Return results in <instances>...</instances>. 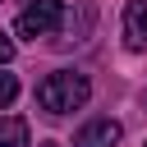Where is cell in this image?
<instances>
[{"instance_id": "cell-5", "label": "cell", "mask_w": 147, "mask_h": 147, "mask_svg": "<svg viewBox=\"0 0 147 147\" xmlns=\"http://www.w3.org/2000/svg\"><path fill=\"white\" fill-rule=\"evenodd\" d=\"M0 147H28V119L0 115Z\"/></svg>"}, {"instance_id": "cell-7", "label": "cell", "mask_w": 147, "mask_h": 147, "mask_svg": "<svg viewBox=\"0 0 147 147\" xmlns=\"http://www.w3.org/2000/svg\"><path fill=\"white\" fill-rule=\"evenodd\" d=\"M9 60H14V41L0 32V64H9Z\"/></svg>"}, {"instance_id": "cell-2", "label": "cell", "mask_w": 147, "mask_h": 147, "mask_svg": "<svg viewBox=\"0 0 147 147\" xmlns=\"http://www.w3.org/2000/svg\"><path fill=\"white\" fill-rule=\"evenodd\" d=\"M60 23H64V5H60V0H32V5L18 14V37L37 41V37H51Z\"/></svg>"}, {"instance_id": "cell-4", "label": "cell", "mask_w": 147, "mask_h": 147, "mask_svg": "<svg viewBox=\"0 0 147 147\" xmlns=\"http://www.w3.org/2000/svg\"><path fill=\"white\" fill-rule=\"evenodd\" d=\"M119 124L115 119H92V124H83L78 133H74V147H115L119 142Z\"/></svg>"}, {"instance_id": "cell-1", "label": "cell", "mask_w": 147, "mask_h": 147, "mask_svg": "<svg viewBox=\"0 0 147 147\" xmlns=\"http://www.w3.org/2000/svg\"><path fill=\"white\" fill-rule=\"evenodd\" d=\"M87 96H92V83H87L83 74H74V69H55V74H46V78L37 83V106H41L46 115L83 110Z\"/></svg>"}, {"instance_id": "cell-6", "label": "cell", "mask_w": 147, "mask_h": 147, "mask_svg": "<svg viewBox=\"0 0 147 147\" xmlns=\"http://www.w3.org/2000/svg\"><path fill=\"white\" fill-rule=\"evenodd\" d=\"M14 96H18V78L14 74H0V106H9Z\"/></svg>"}, {"instance_id": "cell-3", "label": "cell", "mask_w": 147, "mask_h": 147, "mask_svg": "<svg viewBox=\"0 0 147 147\" xmlns=\"http://www.w3.org/2000/svg\"><path fill=\"white\" fill-rule=\"evenodd\" d=\"M124 46L129 51H147V0H129L124 5Z\"/></svg>"}]
</instances>
